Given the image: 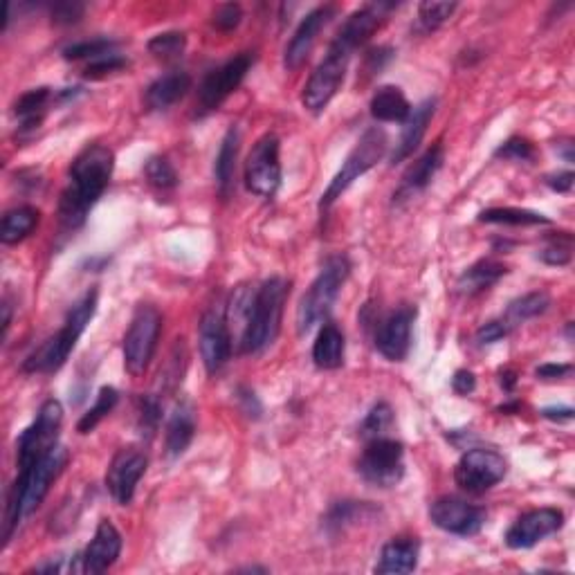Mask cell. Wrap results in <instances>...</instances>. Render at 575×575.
I'll list each match as a JSON object with an SVG mask.
<instances>
[{
  "label": "cell",
  "instance_id": "cell-1",
  "mask_svg": "<svg viewBox=\"0 0 575 575\" xmlns=\"http://www.w3.org/2000/svg\"><path fill=\"white\" fill-rule=\"evenodd\" d=\"M115 153L104 144H88L68 171V185L59 200V221L68 230H79L90 209L104 196L113 178Z\"/></svg>",
  "mask_w": 575,
  "mask_h": 575
},
{
  "label": "cell",
  "instance_id": "cell-2",
  "mask_svg": "<svg viewBox=\"0 0 575 575\" xmlns=\"http://www.w3.org/2000/svg\"><path fill=\"white\" fill-rule=\"evenodd\" d=\"M68 461L70 452L66 447L57 445L52 452L45 454L41 461H36L30 470L16 474V481L14 486L9 488L5 506V533H3L5 544L12 540L16 526L41 506V501L50 492L52 483L59 479V474L63 470H66Z\"/></svg>",
  "mask_w": 575,
  "mask_h": 575
},
{
  "label": "cell",
  "instance_id": "cell-3",
  "mask_svg": "<svg viewBox=\"0 0 575 575\" xmlns=\"http://www.w3.org/2000/svg\"><path fill=\"white\" fill-rule=\"evenodd\" d=\"M288 292L290 284L284 277H272L268 281H263L261 288L250 297L239 342V349L243 355L261 353L275 342Z\"/></svg>",
  "mask_w": 575,
  "mask_h": 575
},
{
  "label": "cell",
  "instance_id": "cell-4",
  "mask_svg": "<svg viewBox=\"0 0 575 575\" xmlns=\"http://www.w3.org/2000/svg\"><path fill=\"white\" fill-rule=\"evenodd\" d=\"M99 295L97 290H88L84 297H81L75 306L70 308V313L66 317V322L59 328L57 333L48 337L39 349H36L30 358L23 362L25 373H54L59 371L66 360L70 358V353L75 351V346L79 342V337L84 335L86 326L90 324V319L95 317Z\"/></svg>",
  "mask_w": 575,
  "mask_h": 575
},
{
  "label": "cell",
  "instance_id": "cell-5",
  "mask_svg": "<svg viewBox=\"0 0 575 575\" xmlns=\"http://www.w3.org/2000/svg\"><path fill=\"white\" fill-rule=\"evenodd\" d=\"M351 275V261L344 254H335V257L326 259L324 268L319 270L317 279L310 284L306 295L301 297L297 306V333L306 335L313 331L317 324L331 315L333 304L340 295L342 286Z\"/></svg>",
  "mask_w": 575,
  "mask_h": 575
},
{
  "label": "cell",
  "instance_id": "cell-6",
  "mask_svg": "<svg viewBox=\"0 0 575 575\" xmlns=\"http://www.w3.org/2000/svg\"><path fill=\"white\" fill-rule=\"evenodd\" d=\"M387 146H389L387 133L378 129V126L364 131L358 144L353 146V151L346 155L342 169L335 173L331 185L326 187L322 200H319V209H322V212H328V209L337 203V198H342L344 191L349 189L355 180L364 176L367 171H371L382 158H385Z\"/></svg>",
  "mask_w": 575,
  "mask_h": 575
},
{
  "label": "cell",
  "instance_id": "cell-7",
  "mask_svg": "<svg viewBox=\"0 0 575 575\" xmlns=\"http://www.w3.org/2000/svg\"><path fill=\"white\" fill-rule=\"evenodd\" d=\"M63 425V407L59 400H45L39 407V414L32 425L18 436L16 445V463L18 472L30 470L36 461H41L45 454L52 452L59 445V434Z\"/></svg>",
  "mask_w": 575,
  "mask_h": 575
},
{
  "label": "cell",
  "instance_id": "cell-8",
  "mask_svg": "<svg viewBox=\"0 0 575 575\" xmlns=\"http://www.w3.org/2000/svg\"><path fill=\"white\" fill-rule=\"evenodd\" d=\"M162 333V313L151 304L135 308L129 331L124 335V367L131 376H142L158 349Z\"/></svg>",
  "mask_w": 575,
  "mask_h": 575
},
{
  "label": "cell",
  "instance_id": "cell-9",
  "mask_svg": "<svg viewBox=\"0 0 575 575\" xmlns=\"http://www.w3.org/2000/svg\"><path fill=\"white\" fill-rule=\"evenodd\" d=\"M358 474L371 486H398L405 477V445L389 436L367 441L358 461Z\"/></svg>",
  "mask_w": 575,
  "mask_h": 575
},
{
  "label": "cell",
  "instance_id": "cell-10",
  "mask_svg": "<svg viewBox=\"0 0 575 575\" xmlns=\"http://www.w3.org/2000/svg\"><path fill=\"white\" fill-rule=\"evenodd\" d=\"M506 459L495 450L486 447H472L463 452V456L454 468V481L461 490L470 495H483L497 486L506 477Z\"/></svg>",
  "mask_w": 575,
  "mask_h": 575
},
{
  "label": "cell",
  "instance_id": "cell-11",
  "mask_svg": "<svg viewBox=\"0 0 575 575\" xmlns=\"http://www.w3.org/2000/svg\"><path fill=\"white\" fill-rule=\"evenodd\" d=\"M252 63H254V54L241 52V54H236V57L227 59L223 66H218L209 72V75L203 79V84H200L198 88L196 115L205 117L209 113H214L216 108L221 106L225 99L243 84V79L250 72Z\"/></svg>",
  "mask_w": 575,
  "mask_h": 575
},
{
  "label": "cell",
  "instance_id": "cell-12",
  "mask_svg": "<svg viewBox=\"0 0 575 575\" xmlns=\"http://www.w3.org/2000/svg\"><path fill=\"white\" fill-rule=\"evenodd\" d=\"M281 142L275 133H266L257 140L245 162V187L254 196L272 198L281 187Z\"/></svg>",
  "mask_w": 575,
  "mask_h": 575
},
{
  "label": "cell",
  "instance_id": "cell-13",
  "mask_svg": "<svg viewBox=\"0 0 575 575\" xmlns=\"http://www.w3.org/2000/svg\"><path fill=\"white\" fill-rule=\"evenodd\" d=\"M351 57L328 48L326 57L319 61V66L313 70V75L306 81L304 93H301V104L308 113L319 115L324 108L331 104V99L337 95L342 81L346 77V68H349Z\"/></svg>",
  "mask_w": 575,
  "mask_h": 575
},
{
  "label": "cell",
  "instance_id": "cell-14",
  "mask_svg": "<svg viewBox=\"0 0 575 575\" xmlns=\"http://www.w3.org/2000/svg\"><path fill=\"white\" fill-rule=\"evenodd\" d=\"M416 322V306H400L380 319L376 326V349L389 362H403L412 349V331Z\"/></svg>",
  "mask_w": 575,
  "mask_h": 575
},
{
  "label": "cell",
  "instance_id": "cell-15",
  "mask_svg": "<svg viewBox=\"0 0 575 575\" xmlns=\"http://www.w3.org/2000/svg\"><path fill=\"white\" fill-rule=\"evenodd\" d=\"M430 519L436 528H441L445 533L472 537L481 533V528L486 526L488 515L481 506H472L463 499L441 497L430 506Z\"/></svg>",
  "mask_w": 575,
  "mask_h": 575
},
{
  "label": "cell",
  "instance_id": "cell-16",
  "mask_svg": "<svg viewBox=\"0 0 575 575\" xmlns=\"http://www.w3.org/2000/svg\"><path fill=\"white\" fill-rule=\"evenodd\" d=\"M146 468H149V459H146L144 452L135 450V447H122V450L113 456L106 472V488L117 504H131L135 497V488H138Z\"/></svg>",
  "mask_w": 575,
  "mask_h": 575
},
{
  "label": "cell",
  "instance_id": "cell-17",
  "mask_svg": "<svg viewBox=\"0 0 575 575\" xmlns=\"http://www.w3.org/2000/svg\"><path fill=\"white\" fill-rule=\"evenodd\" d=\"M564 526V513L558 508H537L528 510L517 522L506 531V546L508 549L522 551L533 549L535 544H540L546 537L558 533Z\"/></svg>",
  "mask_w": 575,
  "mask_h": 575
},
{
  "label": "cell",
  "instance_id": "cell-18",
  "mask_svg": "<svg viewBox=\"0 0 575 575\" xmlns=\"http://www.w3.org/2000/svg\"><path fill=\"white\" fill-rule=\"evenodd\" d=\"M200 358L207 373H218L232 358V333L225 317L216 310H209L198 324Z\"/></svg>",
  "mask_w": 575,
  "mask_h": 575
},
{
  "label": "cell",
  "instance_id": "cell-19",
  "mask_svg": "<svg viewBox=\"0 0 575 575\" xmlns=\"http://www.w3.org/2000/svg\"><path fill=\"white\" fill-rule=\"evenodd\" d=\"M335 14H337L335 5H319L313 9V12H308L304 18H301L295 34H292V39L286 45V52H284L286 70H297L304 66L308 54L313 52L317 36L322 34V30L328 23L333 21Z\"/></svg>",
  "mask_w": 575,
  "mask_h": 575
},
{
  "label": "cell",
  "instance_id": "cell-20",
  "mask_svg": "<svg viewBox=\"0 0 575 575\" xmlns=\"http://www.w3.org/2000/svg\"><path fill=\"white\" fill-rule=\"evenodd\" d=\"M391 7L394 5L378 3V5H367V7L355 9V12L346 18L340 30H337L335 39L331 41L328 48L342 52L346 54V57H353V52L358 50L360 45L367 43L371 39V34L380 27L382 12H387V9Z\"/></svg>",
  "mask_w": 575,
  "mask_h": 575
},
{
  "label": "cell",
  "instance_id": "cell-21",
  "mask_svg": "<svg viewBox=\"0 0 575 575\" xmlns=\"http://www.w3.org/2000/svg\"><path fill=\"white\" fill-rule=\"evenodd\" d=\"M122 533L111 519H102L95 531V537L79 555L81 573H104L113 567L122 553Z\"/></svg>",
  "mask_w": 575,
  "mask_h": 575
},
{
  "label": "cell",
  "instance_id": "cell-22",
  "mask_svg": "<svg viewBox=\"0 0 575 575\" xmlns=\"http://www.w3.org/2000/svg\"><path fill=\"white\" fill-rule=\"evenodd\" d=\"M445 162V151L441 144H434L432 149H427L421 158H418L412 167L405 171L403 180H400V187L394 194V203H405V200H412L414 196L421 194L427 187L432 185V180L436 178V173L441 171Z\"/></svg>",
  "mask_w": 575,
  "mask_h": 575
},
{
  "label": "cell",
  "instance_id": "cell-23",
  "mask_svg": "<svg viewBox=\"0 0 575 575\" xmlns=\"http://www.w3.org/2000/svg\"><path fill=\"white\" fill-rule=\"evenodd\" d=\"M436 111V99H425L421 106H416L409 120L403 126V133H400V140L396 142V149L391 153V164L405 162L407 158H412L414 151L421 146L427 126H430L432 117Z\"/></svg>",
  "mask_w": 575,
  "mask_h": 575
},
{
  "label": "cell",
  "instance_id": "cell-24",
  "mask_svg": "<svg viewBox=\"0 0 575 575\" xmlns=\"http://www.w3.org/2000/svg\"><path fill=\"white\" fill-rule=\"evenodd\" d=\"M421 558V542L414 537H398L391 540L380 551V560L376 564V573L380 575H405L418 567Z\"/></svg>",
  "mask_w": 575,
  "mask_h": 575
},
{
  "label": "cell",
  "instance_id": "cell-25",
  "mask_svg": "<svg viewBox=\"0 0 575 575\" xmlns=\"http://www.w3.org/2000/svg\"><path fill=\"white\" fill-rule=\"evenodd\" d=\"M196 436V409L194 405L185 400V403L176 405L173 414L169 416L167 432H164V450H167L169 459H178L187 452Z\"/></svg>",
  "mask_w": 575,
  "mask_h": 575
},
{
  "label": "cell",
  "instance_id": "cell-26",
  "mask_svg": "<svg viewBox=\"0 0 575 575\" xmlns=\"http://www.w3.org/2000/svg\"><path fill=\"white\" fill-rule=\"evenodd\" d=\"M191 90V75L185 70L167 72L153 81L144 93V104L149 111H167L176 102H180Z\"/></svg>",
  "mask_w": 575,
  "mask_h": 575
},
{
  "label": "cell",
  "instance_id": "cell-27",
  "mask_svg": "<svg viewBox=\"0 0 575 575\" xmlns=\"http://www.w3.org/2000/svg\"><path fill=\"white\" fill-rule=\"evenodd\" d=\"M504 275H508L506 263L497 259H481L472 263L468 270H463V275L456 281V292L465 297H474L479 295V292L495 286Z\"/></svg>",
  "mask_w": 575,
  "mask_h": 575
},
{
  "label": "cell",
  "instance_id": "cell-28",
  "mask_svg": "<svg viewBox=\"0 0 575 575\" xmlns=\"http://www.w3.org/2000/svg\"><path fill=\"white\" fill-rule=\"evenodd\" d=\"M239 149H241V131H239V126L232 124L225 133V138L221 142V149H218L216 162H214L216 187H218V191H221L223 198L232 194L236 160H239Z\"/></svg>",
  "mask_w": 575,
  "mask_h": 575
},
{
  "label": "cell",
  "instance_id": "cell-29",
  "mask_svg": "<svg viewBox=\"0 0 575 575\" xmlns=\"http://www.w3.org/2000/svg\"><path fill=\"white\" fill-rule=\"evenodd\" d=\"M373 515H378V508L367 504V501H337L322 519V528L328 535H340L346 528H351L360 522H367Z\"/></svg>",
  "mask_w": 575,
  "mask_h": 575
},
{
  "label": "cell",
  "instance_id": "cell-30",
  "mask_svg": "<svg viewBox=\"0 0 575 575\" xmlns=\"http://www.w3.org/2000/svg\"><path fill=\"white\" fill-rule=\"evenodd\" d=\"M371 117L378 122H407L412 115V104L398 86H382L371 97Z\"/></svg>",
  "mask_w": 575,
  "mask_h": 575
},
{
  "label": "cell",
  "instance_id": "cell-31",
  "mask_svg": "<svg viewBox=\"0 0 575 575\" xmlns=\"http://www.w3.org/2000/svg\"><path fill=\"white\" fill-rule=\"evenodd\" d=\"M344 349V333L337 328V324L326 322L319 328V335L313 344V362L324 371L340 369L344 364Z\"/></svg>",
  "mask_w": 575,
  "mask_h": 575
},
{
  "label": "cell",
  "instance_id": "cell-32",
  "mask_svg": "<svg viewBox=\"0 0 575 575\" xmlns=\"http://www.w3.org/2000/svg\"><path fill=\"white\" fill-rule=\"evenodd\" d=\"M52 102V90L50 88H32L25 95L18 97L14 104V115L18 117V131L32 133L43 124L45 111Z\"/></svg>",
  "mask_w": 575,
  "mask_h": 575
},
{
  "label": "cell",
  "instance_id": "cell-33",
  "mask_svg": "<svg viewBox=\"0 0 575 575\" xmlns=\"http://www.w3.org/2000/svg\"><path fill=\"white\" fill-rule=\"evenodd\" d=\"M39 221H41V212L32 205H21V207L9 209V212L3 216V223H0V241H3L5 245L21 243L36 230Z\"/></svg>",
  "mask_w": 575,
  "mask_h": 575
},
{
  "label": "cell",
  "instance_id": "cell-34",
  "mask_svg": "<svg viewBox=\"0 0 575 575\" xmlns=\"http://www.w3.org/2000/svg\"><path fill=\"white\" fill-rule=\"evenodd\" d=\"M549 308H551V297L546 295L544 290L528 292V295L519 297V299H515V301H510L506 315L501 317V319H504V322H506L510 328H515V326H519V324L528 322V319H535V317L544 315Z\"/></svg>",
  "mask_w": 575,
  "mask_h": 575
},
{
  "label": "cell",
  "instance_id": "cell-35",
  "mask_svg": "<svg viewBox=\"0 0 575 575\" xmlns=\"http://www.w3.org/2000/svg\"><path fill=\"white\" fill-rule=\"evenodd\" d=\"M481 223L490 225H513V227H531V225H549L551 218L544 214L531 212V209H517V207H492L479 214Z\"/></svg>",
  "mask_w": 575,
  "mask_h": 575
},
{
  "label": "cell",
  "instance_id": "cell-36",
  "mask_svg": "<svg viewBox=\"0 0 575 575\" xmlns=\"http://www.w3.org/2000/svg\"><path fill=\"white\" fill-rule=\"evenodd\" d=\"M117 400H120V394H117L115 387H102L97 394L95 405L88 409V412L79 418L77 423V432L79 434H90L95 427L104 421V418L113 412L117 407Z\"/></svg>",
  "mask_w": 575,
  "mask_h": 575
},
{
  "label": "cell",
  "instance_id": "cell-37",
  "mask_svg": "<svg viewBox=\"0 0 575 575\" xmlns=\"http://www.w3.org/2000/svg\"><path fill=\"white\" fill-rule=\"evenodd\" d=\"M537 259L546 266H569L573 259V234L571 232H553L549 239H546V245L537 254Z\"/></svg>",
  "mask_w": 575,
  "mask_h": 575
},
{
  "label": "cell",
  "instance_id": "cell-38",
  "mask_svg": "<svg viewBox=\"0 0 575 575\" xmlns=\"http://www.w3.org/2000/svg\"><path fill=\"white\" fill-rule=\"evenodd\" d=\"M144 178L151 187L158 191H171L178 187V171L164 155H153L149 162L144 164Z\"/></svg>",
  "mask_w": 575,
  "mask_h": 575
},
{
  "label": "cell",
  "instance_id": "cell-39",
  "mask_svg": "<svg viewBox=\"0 0 575 575\" xmlns=\"http://www.w3.org/2000/svg\"><path fill=\"white\" fill-rule=\"evenodd\" d=\"M394 427V409L389 403H378L371 407V412L364 416L360 425V436L364 441H373V438L387 436V432Z\"/></svg>",
  "mask_w": 575,
  "mask_h": 575
},
{
  "label": "cell",
  "instance_id": "cell-40",
  "mask_svg": "<svg viewBox=\"0 0 575 575\" xmlns=\"http://www.w3.org/2000/svg\"><path fill=\"white\" fill-rule=\"evenodd\" d=\"M149 52L153 54L155 59H178L182 52L187 48V36L182 32H162V34H155L153 39L149 41Z\"/></svg>",
  "mask_w": 575,
  "mask_h": 575
},
{
  "label": "cell",
  "instance_id": "cell-41",
  "mask_svg": "<svg viewBox=\"0 0 575 575\" xmlns=\"http://www.w3.org/2000/svg\"><path fill=\"white\" fill-rule=\"evenodd\" d=\"M115 41L111 39H93V41H81V43H72L63 50V59L66 61H81V59H99L104 54L115 52Z\"/></svg>",
  "mask_w": 575,
  "mask_h": 575
},
{
  "label": "cell",
  "instance_id": "cell-42",
  "mask_svg": "<svg viewBox=\"0 0 575 575\" xmlns=\"http://www.w3.org/2000/svg\"><path fill=\"white\" fill-rule=\"evenodd\" d=\"M162 421V405L155 396H144L138 407V430L142 438L151 441Z\"/></svg>",
  "mask_w": 575,
  "mask_h": 575
},
{
  "label": "cell",
  "instance_id": "cell-43",
  "mask_svg": "<svg viewBox=\"0 0 575 575\" xmlns=\"http://www.w3.org/2000/svg\"><path fill=\"white\" fill-rule=\"evenodd\" d=\"M456 12V3H421L418 5V23L423 32H434Z\"/></svg>",
  "mask_w": 575,
  "mask_h": 575
},
{
  "label": "cell",
  "instance_id": "cell-44",
  "mask_svg": "<svg viewBox=\"0 0 575 575\" xmlns=\"http://www.w3.org/2000/svg\"><path fill=\"white\" fill-rule=\"evenodd\" d=\"M495 158L506 162H533L537 158V149L531 140L510 138L504 144H499Z\"/></svg>",
  "mask_w": 575,
  "mask_h": 575
},
{
  "label": "cell",
  "instance_id": "cell-45",
  "mask_svg": "<svg viewBox=\"0 0 575 575\" xmlns=\"http://www.w3.org/2000/svg\"><path fill=\"white\" fill-rule=\"evenodd\" d=\"M126 63L129 61H126L122 54H117V52L104 54V57L88 61V66L84 70V77L86 79H102V77L113 75V72H120L122 68H126Z\"/></svg>",
  "mask_w": 575,
  "mask_h": 575
},
{
  "label": "cell",
  "instance_id": "cell-46",
  "mask_svg": "<svg viewBox=\"0 0 575 575\" xmlns=\"http://www.w3.org/2000/svg\"><path fill=\"white\" fill-rule=\"evenodd\" d=\"M243 21V7L239 3H225L221 7H216L214 12V27L221 32H232Z\"/></svg>",
  "mask_w": 575,
  "mask_h": 575
},
{
  "label": "cell",
  "instance_id": "cell-47",
  "mask_svg": "<svg viewBox=\"0 0 575 575\" xmlns=\"http://www.w3.org/2000/svg\"><path fill=\"white\" fill-rule=\"evenodd\" d=\"M508 333H510V326L504 322V319H492V322H486L477 331V342L481 346L495 344L499 340H504Z\"/></svg>",
  "mask_w": 575,
  "mask_h": 575
},
{
  "label": "cell",
  "instance_id": "cell-48",
  "mask_svg": "<svg viewBox=\"0 0 575 575\" xmlns=\"http://www.w3.org/2000/svg\"><path fill=\"white\" fill-rule=\"evenodd\" d=\"M84 12H86L84 5L70 3V0H66V3L52 5V21L59 23V25H72V23H77L81 16H84Z\"/></svg>",
  "mask_w": 575,
  "mask_h": 575
},
{
  "label": "cell",
  "instance_id": "cell-49",
  "mask_svg": "<svg viewBox=\"0 0 575 575\" xmlns=\"http://www.w3.org/2000/svg\"><path fill=\"white\" fill-rule=\"evenodd\" d=\"M236 400H239V405L243 409V414L248 416V418H261L263 414V407H261V400L257 398V394L250 387H239L236 389Z\"/></svg>",
  "mask_w": 575,
  "mask_h": 575
},
{
  "label": "cell",
  "instance_id": "cell-50",
  "mask_svg": "<svg viewBox=\"0 0 575 575\" xmlns=\"http://www.w3.org/2000/svg\"><path fill=\"white\" fill-rule=\"evenodd\" d=\"M394 59V50L387 48V45H380V48H371L364 57V66H367V72H380L387 63Z\"/></svg>",
  "mask_w": 575,
  "mask_h": 575
},
{
  "label": "cell",
  "instance_id": "cell-51",
  "mask_svg": "<svg viewBox=\"0 0 575 575\" xmlns=\"http://www.w3.org/2000/svg\"><path fill=\"white\" fill-rule=\"evenodd\" d=\"M573 171H558V173H549V176L544 178V185L553 189L555 194H569L573 189Z\"/></svg>",
  "mask_w": 575,
  "mask_h": 575
},
{
  "label": "cell",
  "instance_id": "cell-52",
  "mask_svg": "<svg viewBox=\"0 0 575 575\" xmlns=\"http://www.w3.org/2000/svg\"><path fill=\"white\" fill-rule=\"evenodd\" d=\"M452 389H454V394H459V396H470L472 391L477 389V378H474V373L468 369L456 371L452 378Z\"/></svg>",
  "mask_w": 575,
  "mask_h": 575
},
{
  "label": "cell",
  "instance_id": "cell-53",
  "mask_svg": "<svg viewBox=\"0 0 575 575\" xmlns=\"http://www.w3.org/2000/svg\"><path fill=\"white\" fill-rule=\"evenodd\" d=\"M571 371H573L571 364H542V367L537 369V378L558 380V378H567Z\"/></svg>",
  "mask_w": 575,
  "mask_h": 575
},
{
  "label": "cell",
  "instance_id": "cell-54",
  "mask_svg": "<svg viewBox=\"0 0 575 575\" xmlns=\"http://www.w3.org/2000/svg\"><path fill=\"white\" fill-rule=\"evenodd\" d=\"M542 416L546 421L553 423H569L573 421V409L571 407H544Z\"/></svg>",
  "mask_w": 575,
  "mask_h": 575
},
{
  "label": "cell",
  "instance_id": "cell-55",
  "mask_svg": "<svg viewBox=\"0 0 575 575\" xmlns=\"http://www.w3.org/2000/svg\"><path fill=\"white\" fill-rule=\"evenodd\" d=\"M499 385L504 391H515L517 387V373L513 369H504V371H499Z\"/></svg>",
  "mask_w": 575,
  "mask_h": 575
},
{
  "label": "cell",
  "instance_id": "cell-56",
  "mask_svg": "<svg viewBox=\"0 0 575 575\" xmlns=\"http://www.w3.org/2000/svg\"><path fill=\"white\" fill-rule=\"evenodd\" d=\"M34 573H61L63 571V558H52L50 562H43L39 567L32 569Z\"/></svg>",
  "mask_w": 575,
  "mask_h": 575
},
{
  "label": "cell",
  "instance_id": "cell-57",
  "mask_svg": "<svg viewBox=\"0 0 575 575\" xmlns=\"http://www.w3.org/2000/svg\"><path fill=\"white\" fill-rule=\"evenodd\" d=\"M555 149H558V153L562 155L564 162H567V164H573V142H571V140H562V142H558V146H555Z\"/></svg>",
  "mask_w": 575,
  "mask_h": 575
},
{
  "label": "cell",
  "instance_id": "cell-58",
  "mask_svg": "<svg viewBox=\"0 0 575 575\" xmlns=\"http://www.w3.org/2000/svg\"><path fill=\"white\" fill-rule=\"evenodd\" d=\"M241 573H268L266 567H245V569H239Z\"/></svg>",
  "mask_w": 575,
  "mask_h": 575
}]
</instances>
